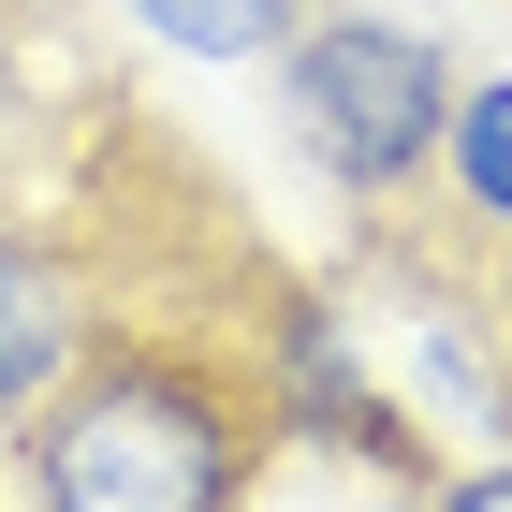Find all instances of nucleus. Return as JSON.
I'll list each match as a JSON object with an SVG mask.
<instances>
[{
    "instance_id": "0eeeda50",
    "label": "nucleus",
    "mask_w": 512,
    "mask_h": 512,
    "mask_svg": "<svg viewBox=\"0 0 512 512\" xmlns=\"http://www.w3.org/2000/svg\"><path fill=\"white\" fill-rule=\"evenodd\" d=\"M59 30H88V0H0V74L59 59Z\"/></svg>"
},
{
    "instance_id": "7ed1b4c3",
    "label": "nucleus",
    "mask_w": 512,
    "mask_h": 512,
    "mask_svg": "<svg viewBox=\"0 0 512 512\" xmlns=\"http://www.w3.org/2000/svg\"><path fill=\"white\" fill-rule=\"evenodd\" d=\"M322 278H337V308H352V322H395L454 410H483V425L512 439V249L454 235L439 191H425L410 220H352Z\"/></svg>"
},
{
    "instance_id": "6e6552de",
    "label": "nucleus",
    "mask_w": 512,
    "mask_h": 512,
    "mask_svg": "<svg viewBox=\"0 0 512 512\" xmlns=\"http://www.w3.org/2000/svg\"><path fill=\"white\" fill-rule=\"evenodd\" d=\"M425 512H512V439H498V454H483V469H454V483H439Z\"/></svg>"
},
{
    "instance_id": "f257e3e1",
    "label": "nucleus",
    "mask_w": 512,
    "mask_h": 512,
    "mask_svg": "<svg viewBox=\"0 0 512 512\" xmlns=\"http://www.w3.org/2000/svg\"><path fill=\"white\" fill-rule=\"evenodd\" d=\"M0 132L30 147L74 249V366L0 425L30 512H264L278 439V308L308 249L161 118L132 59L0 74Z\"/></svg>"
},
{
    "instance_id": "39448f33",
    "label": "nucleus",
    "mask_w": 512,
    "mask_h": 512,
    "mask_svg": "<svg viewBox=\"0 0 512 512\" xmlns=\"http://www.w3.org/2000/svg\"><path fill=\"white\" fill-rule=\"evenodd\" d=\"M439 220L483 249H512V74L454 88V132H439Z\"/></svg>"
},
{
    "instance_id": "f03ea898",
    "label": "nucleus",
    "mask_w": 512,
    "mask_h": 512,
    "mask_svg": "<svg viewBox=\"0 0 512 512\" xmlns=\"http://www.w3.org/2000/svg\"><path fill=\"white\" fill-rule=\"evenodd\" d=\"M264 74H278V118L308 147V176L337 191V220H410L439 191V132H454V88H469L454 30L381 15V0H308Z\"/></svg>"
},
{
    "instance_id": "423d86ee",
    "label": "nucleus",
    "mask_w": 512,
    "mask_h": 512,
    "mask_svg": "<svg viewBox=\"0 0 512 512\" xmlns=\"http://www.w3.org/2000/svg\"><path fill=\"white\" fill-rule=\"evenodd\" d=\"M161 44H191V59H278L308 0H132Z\"/></svg>"
},
{
    "instance_id": "20e7f679",
    "label": "nucleus",
    "mask_w": 512,
    "mask_h": 512,
    "mask_svg": "<svg viewBox=\"0 0 512 512\" xmlns=\"http://www.w3.org/2000/svg\"><path fill=\"white\" fill-rule=\"evenodd\" d=\"M278 439H293V469H352V483H395V498L425 512L439 483H454V454H439V425L410 410V395L381 381V352H366V322L337 308V278H293V308H278Z\"/></svg>"
}]
</instances>
